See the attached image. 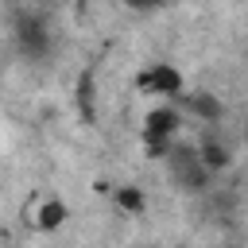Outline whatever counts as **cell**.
Here are the masks:
<instances>
[{
    "label": "cell",
    "instance_id": "obj_1",
    "mask_svg": "<svg viewBox=\"0 0 248 248\" xmlns=\"http://www.w3.org/2000/svg\"><path fill=\"white\" fill-rule=\"evenodd\" d=\"M140 89L155 93V97H182V74L174 66H167V62H151L140 74Z\"/></svg>",
    "mask_w": 248,
    "mask_h": 248
},
{
    "label": "cell",
    "instance_id": "obj_2",
    "mask_svg": "<svg viewBox=\"0 0 248 248\" xmlns=\"http://www.w3.org/2000/svg\"><path fill=\"white\" fill-rule=\"evenodd\" d=\"M186 112H194L198 120H209V124H213V120L221 116V101L209 97V93H190V97H186Z\"/></svg>",
    "mask_w": 248,
    "mask_h": 248
},
{
    "label": "cell",
    "instance_id": "obj_3",
    "mask_svg": "<svg viewBox=\"0 0 248 248\" xmlns=\"http://www.w3.org/2000/svg\"><path fill=\"white\" fill-rule=\"evenodd\" d=\"M62 221H66V205H62V202H43V205L35 209V225H39L43 232L58 229Z\"/></svg>",
    "mask_w": 248,
    "mask_h": 248
},
{
    "label": "cell",
    "instance_id": "obj_4",
    "mask_svg": "<svg viewBox=\"0 0 248 248\" xmlns=\"http://www.w3.org/2000/svg\"><path fill=\"white\" fill-rule=\"evenodd\" d=\"M116 202H120V209H128V213H140V209H143V194H140L136 186H124V190L116 194Z\"/></svg>",
    "mask_w": 248,
    "mask_h": 248
}]
</instances>
